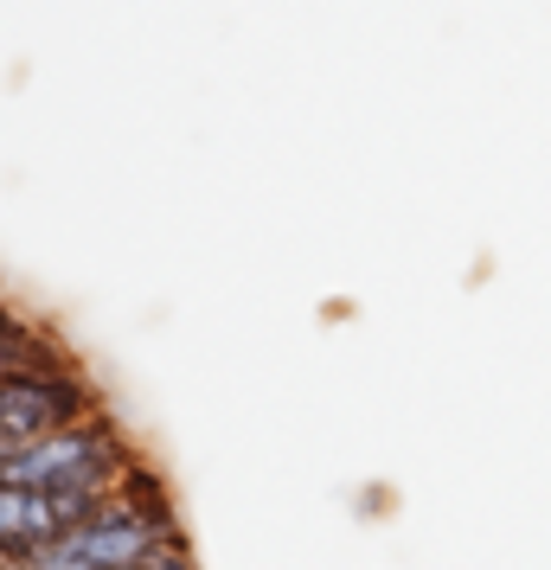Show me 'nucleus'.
<instances>
[{
    "label": "nucleus",
    "mask_w": 551,
    "mask_h": 570,
    "mask_svg": "<svg viewBox=\"0 0 551 570\" xmlns=\"http://www.w3.org/2000/svg\"><path fill=\"white\" fill-rule=\"evenodd\" d=\"M141 449L122 436V423L109 411H97V416H83V423H65L58 436L20 449V455H7V481L46 493L58 525H78V519H90L116 493V481H122V468Z\"/></svg>",
    "instance_id": "1"
},
{
    "label": "nucleus",
    "mask_w": 551,
    "mask_h": 570,
    "mask_svg": "<svg viewBox=\"0 0 551 570\" xmlns=\"http://www.w3.org/2000/svg\"><path fill=\"white\" fill-rule=\"evenodd\" d=\"M104 411V391L83 372L78 360L65 365H20L0 379V462L20 455L32 442L58 436L65 423H83V416Z\"/></svg>",
    "instance_id": "2"
},
{
    "label": "nucleus",
    "mask_w": 551,
    "mask_h": 570,
    "mask_svg": "<svg viewBox=\"0 0 551 570\" xmlns=\"http://www.w3.org/2000/svg\"><path fill=\"white\" fill-rule=\"evenodd\" d=\"M148 551H155V532H148L122 500H104L90 519L65 525V532L32 558V570H141Z\"/></svg>",
    "instance_id": "3"
},
{
    "label": "nucleus",
    "mask_w": 551,
    "mask_h": 570,
    "mask_svg": "<svg viewBox=\"0 0 551 570\" xmlns=\"http://www.w3.org/2000/svg\"><path fill=\"white\" fill-rule=\"evenodd\" d=\"M109 500H122V507L155 532V544H193V539H186V519H180V500H174L167 474H160L148 455H135V462L122 468V481H116Z\"/></svg>",
    "instance_id": "4"
},
{
    "label": "nucleus",
    "mask_w": 551,
    "mask_h": 570,
    "mask_svg": "<svg viewBox=\"0 0 551 570\" xmlns=\"http://www.w3.org/2000/svg\"><path fill=\"white\" fill-rule=\"evenodd\" d=\"M141 570H199V558H193V544H155Z\"/></svg>",
    "instance_id": "5"
},
{
    "label": "nucleus",
    "mask_w": 551,
    "mask_h": 570,
    "mask_svg": "<svg viewBox=\"0 0 551 570\" xmlns=\"http://www.w3.org/2000/svg\"><path fill=\"white\" fill-rule=\"evenodd\" d=\"M27 327H32V314H27V308H13V302L0 295V334L13 340V334H27Z\"/></svg>",
    "instance_id": "6"
}]
</instances>
